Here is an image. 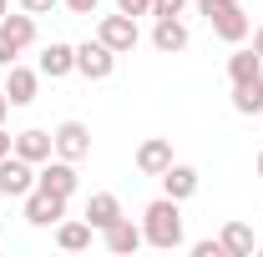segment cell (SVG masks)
<instances>
[{"instance_id": "cell-1", "label": "cell", "mask_w": 263, "mask_h": 257, "mask_svg": "<svg viewBox=\"0 0 263 257\" xmlns=\"http://www.w3.org/2000/svg\"><path fill=\"white\" fill-rule=\"evenodd\" d=\"M182 202H172V197H157V202H147V212H142V237L152 242V247H182V212H177Z\"/></svg>"}, {"instance_id": "cell-2", "label": "cell", "mask_w": 263, "mask_h": 257, "mask_svg": "<svg viewBox=\"0 0 263 257\" xmlns=\"http://www.w3.org/2000/svg\"><path fill=\"white\" fill-rule=\"evenodd\" d=\"M35 187L41 192H51V197H76V161H66V157H51V161H41L35 166Z\"/></svg>"}, {"instance_id": "cell-3", "label": "cell", "mask_w": 263, "mask_h": 257, "mask_svg": "<svg viewBox=\"0 0 263 257\" xmlns=\"http://www.w3.org/2000/svg\"><path fill=\"white\" fill-rule=\"evenodd\" d=\"M97 40H101V46H111L117 56L137 51V40H142V35H137V15H122V10H117V15H101Z\"/></svg>"}, {"instance_id": "cell-4", "label": "cell", "mask_w": 263, "mask_h": 257, "mask_svg": "<svg viewBox=\"0 0 263 257\" xmlns=\"http://www.w3.org/2000/svg\"><path fill=\"white\" fill-rule=\"evenodd\" d=\"M76 71H81L86 81H106V76L117 71V51L101 46V40H86V46H76Z\"/></svg>"}, {"instance_id": "cell-5", "label": "cell", "mask_w": 263, "mask_h": 257, "mask_svg": "<svg viewBox=\"0 0 263 257\" xmlns=\"http://www.w3.org/2000/svg\"><path fill=\"white\" fill-rule=\"evenodd\" d=\"M35 187V166L26 157H0V197H26Z\"/></svg>"}, {"instance_id": "cell-6", "label": "cell", "mask_w": 263, "mask_h": 257, "mask_svg": "<svg viewBox=\"0 0 263 257\" xmlns=\"http://www.w3.org/2000/svg\"><path fill=\"white\" fill-rule=\"evenodd\" d=\"M51 136H56V157H66V161L91 157V126L86 121H61Z\"/></svg>"}, {"instance_id": "cell-7", "label": "cell", "mask_w": 263, "mask_h": 257, "mask_svg": "<svg viewBox=\"0 0 263 257\" xmlns=\"http://www.w3.org/2000/svg\"><path fill=\"white\" fill-rule=\"evenodd\" d=\"M61 217H66V197H51V192H41V187L26 192V222L31 227H56Z\"/></svg>"}, {"instance_id": "cell-8", "label": "cell", "mask_w": 263, "mask_h": 257, "mask_svg": "<svg viewBox=\"0 0 263 257\" xmlns=\"http://www.w3.org/2000/svg\"><path fill=\"white\" fill-rule=\"evenodd\" d=\"M167 166H172V141H167V136H147V141L137 146V172H142V177H162Z\"/></svg>"}, {"instance_id": "cell-9", "label": "cell", "mask_w": 263, "mask_h": 257, "mask_svg": "<svg viewBox=\"0 0 263 257\" xmlns=\"http://www.w3.org/2000/svg\"><path fill=\"white\" fill-rule=\"evenodd\" d=\"M15 157H26L31 166L51 161V157H56V136H51V131H41V126L21 131V136H15Z\"/></svg>"}, {"instance_id": "cell-10", "label": "cell", "mask_w": 263, "mask_h": 257, "mask_svg": "<svg viewBox=\"0 0 263 257\" xmlns=\"http://www.w3.org/2000/svg\"><path fill=\"white\" fill-rule=\"evenodd\" d=\"M152 46H157L162 56L187 51V26H182V15H157V26H152Z\"/></svg>"}, {"instance_id": "cell-11", "label": "cell", "mask_w": 263, "mask_h": 257, "mask_svg": "<svg viewBox=\"0 0 263 257\" xmlns=\"http://www.w3.org/2000/svg\"><path fill=\"white\" fill-rule=\"evenodd\" d=\"M35 86H41V71L10 66V76H5V101H10V106H31V101H35Z\"/></svg>"}, {"instance_id": "cell-12", "label": "cell", "mask_w": 263, "mask_h": 257, "mask_svg": "<svg viewBox=\"0 0 263 257\" xmlns=\"http://www.w3.org/2000/svg\"><path fill=\"white\" fill-rule=\"evenodd\" d=\"M76 71V46H66V40H51L46 51H41V76H51V81H61Z\"/></svg>"}, {"instance_id": "cell-13", "label": "cell", "mask_w": 263, "mask_h": 257, "mask_svg": "<svg viewBox=\"0 0 263 257\" xmlns=\"http://www.w3.org/2000/svg\"><path fill=\"white\" fill-rule=\"evenodd\" d=\"M193 192H197V166L172 161V166L162 172V197H172V202H187Z\"/></svg>"}, {"instance_id": "cell-14", "label": "cell", "mask_w": 263, "mask_h": 257, "mask_svg": "<svg viewBox=\"0 0 263 257\" xmlns=\"http://www.w3.org/2000/svg\"><path fill=\"white\" fill-rule=\"evenodd\" d=\"M101 237H106V252H117V257H127V252H137V247H142V242H147V237H142V227H132L127 217H117V222L106 227V232H101Z\"/></svg>"}, {"instance_id": "cell-15", "label": "cell", "mask_w": 263, "mask_h": 257, "mask_svg": "<svg viewBox=\"0 0 263 257\" xmlns=\"http://www.w3.org/2000/svg\"><path fill=\"white\" fill-rule=\"evenodd\" d=\"M91 232H97V227L86 222V217H81V222H56V247H61V252H81V247H91Z\"/></svg>"}, {"instance_id": "cell-16", "label": "cell", "mask_w": 263, "mask_h": 257, "mask_svg": "<svg viewBox=\"0 0 263 257\" xmlns=\"http://www.w3.org/2000/svg\"><path fill=\"white\" fill-rule=\"evenodd\" d=\"M218 242H223V252H228V257H253V247H258V237H253V227H248V222H228Z\"/></svg>"}, {"instance_id": "cell-17", "label": "cell", "mask_w": 263, "mask_h": 257, "mask_svg": "<svg viewBox=\"0 0 263 257\" xmlns=\"http://www.w3.org/2000/svg\"><path fill=\"white\" fill-rule=\"evenodd\" d=\"M233 111H238V116H258V111H263V76L233 86Z\"/></svg>"}, {"instance_id": "cell-18", "label": "cell", "mask_w": 263, "mask_h": 257, "mask_svg": "<svg viewBox=\"0 0 263 257\" xmlns=\"http://www.w3.org/2000/svg\"><path fill=\"white\" fill-rule=\"evenodd\" d=\"M117 217H122V202H117L111 192H97L91 202H86V222L97 227V232H106V227L117 222Z\"/></svg>"}, {"instance_id": "cell-19", "label": "cell", "mask_w": 263, "mask_h": 257, "mask_svg": "<svg viewBox=\"0 0 263 257\" xmlns=\"http://www.w3.org/2000/svg\"><path fill=\"white\" fill-rule=\"evenodd\" d=\"M213 35L228 40V46H243V40H248V15H243V5L228 10V15H218V20H213Z\"/></svg>"}, {"instance_id": "cell-20", "label": "cell", "mask_w": 263, "mask_h": 257, "mask_svg": "<svg viewBox=\"0 0 263 257\" xmlns=\"http://www.w3.org/2000/svg\"><path fill=\"white\" fill-rule=\"evenodd\" d=\"M253 76H263V56L258 51H233L228 56V81L238 86V81H253Z\"/></svg>"}, {"instance_id": "cell-21", "label": "cell", "mask_w": 263, "mask_h": 257, "mask_svg": "<svg viewBox=\"0 0 263 257\" xmlns=\"http://www.w3.org/2000/svg\"><path fill=\"white\" fill-rule=\"evenodd\" d=\"M0 26H5V35H10L21 51H26V46L35 40V15H31V10H21V15H5Z\"/></svg>"}, {"instance_id": "cell-22", "label": "cell", "mask_w": 263, "mask_h": 257, "mask_svg": "<svg viewBox=\"0 0 263 257\" xmlns=\"http://www.w3.org/2000/svg\"><path fill=\"white\" fill-rule=\"evenodd\" d=\"M228 10H238V0H197V15L213 26L218 15H228Z\"/></svg>"}, {"instance_id": "cell-23", "label": "cell", "mask_w": 263, "mask_h": 257, "mask_svg": "<svg viewBox=\"0 0 263 257\" xmlns=\"http://www.w3.org/2000/svg\"><path fill=\"white\" fill-rule=\"evenodd\" d=\"M15 56H21V46H15V40L5 35V26H0V66L10 71V66H15Z\"/></svg>"}, {"instance_id": "cell-24", "label": "cell", "mask_w": 263, "mask_h": 257, "mask_svg": "<svg viewBox=\"0 0 263 257\" xmlns=\"http://www.w3.org/2000/svg\"><path fill=\"white\" fill-rule=\"evenodd\" d=\"M193 257H228V252H223L218 237H208V242H193Z\"/></svg>"}, {"instance_id": "cell-25", "label": "cell", "mask_w": 263, "mask_h": 257, "mask_svg": "<svg viewBox=\"0 0 263 257\" xmlns=\"http://www.w3.org/2000/svg\"><path fill=\"white\" fill-rule=\"evenodd\" d=\"M187 0H152V15H182Z\"/></svg>"}, {"instance_id": "cell-26", "label": "cell", "mask_w": 263, "mask_h": 257, "mask_svg": "<svg viewBox=\"0 0 263 257\" xmlns=\"http://www.w3.org/2000/svg\"><path fill=\"white\" fill-rule=\"evenodd\" d=\"M122 15H152V0H117Z\"/></svg>"}, {"instance_id": "cell-27", "label": "cell", "mask_w": 263, "mask_h": 257, "mask_svg": "<svg viewBox=\"0 0 263 257\" xmlns=\"http://www.w3.org/2000/svg\"><path fill=\"white\" fill-rule=\"evenodd\" d=\"M61 0H21V10H31V15H51Z\"/></svg>"}, {"instance_id": "cell-28", "label": "cell", "mask_w": 263, "mask_h": 257, "mask_svg": "<svg viewBox=\"0 0 263 257\" xmlns=\"http://www.w3.org/2000/svg\"><path fill=\"white\" fill-rule=\"evenodd\" d=\"M61 5H71L76 15H97V5H101V0H61Z\"/></svg>"}, {"instance_id": "cell-29", "label": "cell", "mask_w": 263, "mask_h": 257, "mask_svg": "<svg viewBox=\"0 0 263 257\" xmlns=\"http://www.w3.org/2000/svg\"><path fill=\"white\" fill-rule=\"evenodd\" d=\"M10 152H15V136H10V131L0 126V157H10Z\"/></svg>"}, {"instance_id": "cell-30", "label": "cell", "mask_w": 263, "mask_h": 257, "mask_svg": "<svg viewBox=\"0 0 263 257\" xmlns=\"http://www.w3.org/2000/svg\"><path fill=\"white\" fill-rule=\"evenodd\" d=\"M253 51H258V56H263V26H258V31H253Z\"/></svg>"}, {"instance_id": "cell-31", "label": "cell", "mask_w": 263, "mask_h": 257, "mask_svg": "<svg viewBox=\"0 0 263 257\" xmlns=\"http://www.w3.org/2000/svg\"><path fill=\"white\" fill-rule=\"evenodd\" d=\"M5 111H10V101H5V91H0V121H5Z\"/></svg>"}, {"instance_id": "cell-32", "label": "cell", "mask_w": 263, "mask_h": 257, "mask_svg": "<svg viewBox=\"0 0 263 257\" xmlns=\"http://www.w3.org/2000/svg\"><path fill=\"white\" fill-rule=\"evenodd\" d=\"M5 15H10V0H0V20H5Z\"/></svg>"}, {"instance_id": "cell-33", "label": "cell", "mask_w": 263, "mask_h": 257, "mask_svg": "<svg viewBox=\"0 0 263 257\" xmlns=\"http://www.w3.org/2000/svg\"><path fill=\"white\" fill-rule=\"evenodd\" d=\"M258 177H263V152H258Z\"/></svg>"}]
</instances>
